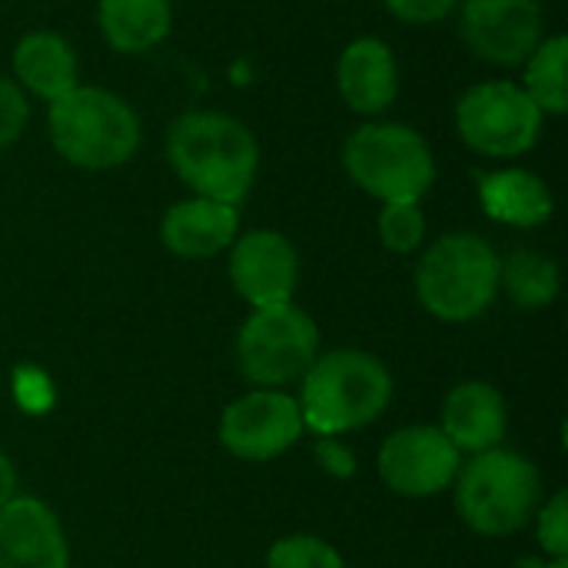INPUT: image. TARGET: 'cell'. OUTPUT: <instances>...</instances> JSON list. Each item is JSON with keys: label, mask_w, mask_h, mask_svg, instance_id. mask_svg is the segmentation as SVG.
Returning a JSON list of instances; mask_svg holds the SVG:
<instances>
[{"label": "cell", "mask_w": 568, "mask_h": 568, "mask_svg": "<svg viewBox=\"0 0 568 568\" xmlns=\"http://www.w3.org/2000/svg\"><path fill=\"white\" fill-rule=\"evenodd\" d=\"M479 203H483L486 216H493L496 223L523 226V230L542 226L556 210V200H552V190L546 186V180L523 166L483 173L479 176Z\"/></svg>", "instance_id": "18"}, {"label": "cell", "mask_w": 568, "mask_h": 568, "mask_svg": "<svg viewBox=\"0 0 568 568\" xmlns=\"http://www.w3.org/2000/svg\"><path fill=\"white\" fill-rule=\"evenodd\" d=\"M13 489H17V473H13L10 459L0 453V506H7L13 499Z\"/></svg>", "instance_id": "28"}, {"label": "cell", "mask_w": 568, "mask_h": 568, "mask_svg": "<svg viewBox=\"0 0 568 568\" xmlns=\"http://www.w3.org/2000/svg\"><path fill=\"white\" fill-rule=\"evenodd\" d=\"M542 568H568V562H566V559H556L552 566H542Z\"/></svg>", "instance_id": "29"}, {"label": "cell", "mask_w": 568, "mask_h": 568, "mask_svg": "<svg viewBox=\"0 0 568 568\" xmlns=\"http://www.w3.org/2000/svg\"><path fill=\"white\" fill-rule=\"evenodd\" d=\"M230 280L256 310L290 303L300 280L296 246L276 230H250L230 253Z\"/></svg>", "instance_id": "12"}, {"label": "cell", "mask_w": 568, "mask_h": 568, "mask_svg": "<svg viewBox=\"0 0 568 568\" xmlns=\"http://www.w3.org/2000/svg\"><path fill=\"white\" fill-rule=\"evenodd\" d=\"M499 256L476 233H449L416 266L419 303L446 323H466L489 310L499 293Z\"/></svg>", "instance_id": "5"}, {"label": "cell", "mask_w": 568, "mask_h": 568, "mask_svg": "<svg viewBox=\"0 0 568 568\" xmlns=\"http://www.w3.org/2000/svg\"><path fill=\"white\" fill-rule=\"evenodd\" d=\"M336 87L353 113H386L399 97V63L393 57V47L379 37L349 40L336 63Z\"/></svg>", "instance_id": "13"}, {"label": "cell", "mask_w": 568, "mask_h": 568, "mask_svg": "<svg viewBox=\"0 0 568 568\" xmlns=\"http://www.w3.org/2000/svg\"><path fill=\"white\" fill-rule=\"evenodd\" d=\"M47 133L53 150L80 170H116L143 140L140 116L120 93L83 83L47 106Z\"/></svg>", "instance_id": "2"}, {"label": "cell", "mask_w": 568, "mask_h": 568, "mask_svg": "<svg viewBox=\"0 0 568 568\" xmlns=\"http://www.w3.org/2000/svg\"><path fill=\"white\" fill-rule=\"evenodd\" d=\"M97 23L110 50L136 57L160 47L173 27L170 0H100Z\"/></svg>", "instance_id": "19"}, {"label": "cell", "mask_w": 568, "mask_h": 568, "mask_svg": "<svg viewBox=\"0 0 568 568\" xmlns=\"http://www.w3.org/2000/svg\"><path fill=\"white\" fill-rule=\"evenodd\" d=\"M383 3H386V10L396 20H403L409 27L439 23V20H446L459 7V0H383Z\"/></svg>", "instance_id": "26"}, {"label": "cell", "mask_w": 568, "mask_h": 568, "mask_svg": "<svg viewBox=\"0 0 568 568\" xmlns=\"http://www.w3.org/2000/svg\"><path fill=\"white\" fill-rule=\"evenodd\" d=\"M499 286L523 310H542L559 296V266L536 250H516L499 263Z\"/></svg>", "instance_id": "21"}, {"label": "cell", "mask_w": 568, "mask_h": 568, "mask_svg": "<svg viewBox=\"0 0 568 568\" xmlns=\"http://www.w3.org/2000/svg\"><path fill=\"white\" fill-rule=\"evenodd\" d=\"M0 568H70V546L57 516L37 499L0 506Z\"/></svg>", "instance_id": "14"}, {"label": "cell", "mask_w": 568, "mask_h": 568, "mask_svg": "<svg viewBox=\"0 0 568 568\" xmlns=\"http://www.w3.org/2000/svg\"><path fill=\"white\" fill-rule=\"evenodd\" d=\"M393 399V379L379 359L356 349L316 356L303 376V426L320 436H339L369 426Z\"/></svg>", "instance_id": "3"}, {"label": "cell", "mask_w": 568, "mask_h": 568, "mask_svg": "<svg viewBox=\"0 0 568 568\" xmlns=\"http://www.w3.org/2000/svg\"><path fill=\"white\" fill-rule=\"evenodd\" d=\"M343 170L379 203H419L436 183V156L426 136L393 120L353 130L343 143Z\"/></svg>", "instance_id": "4"}, {"label": "cell", "mask_w": 568, "mask_h": 568, "mask_svg": "<svg viewBox=\"0 0 568 568\" xmlns=\"http://www.w3.org/2000/svg\"><path fill=\"white\" fill-rule=\"evenodd\" d=\"M459 37L493 67H523L546 37L539 0H459Z\"/></svg>", "instance_id": "9"}, {"label": "cell", "mask_w": 568, "mask_h": 568, "mask_svg": "<svg viewBox=\"0 0 568 568\" xmlns=\"http://www.w3.org/2000/svg\"><path fill=\"white\" fill-rule=\"evenodd\" d=\"M166 160L193 196L240 206L260 170V143L230 113L190 110L170 123Z\"/></svg>", "instance_id": "1"}, {"label": "cell", "mask_w": 568, "mask_h": 568, "mask_svg": "<svg viewBox=\"0 0 568 568\" xmlns=\"http://www.w3.org/2000/svg\"><path fill=\"white\" fill-rule=\"evenodd\" d=\"M266 568H343V559L316 536H290L266 552Z\"/></svg>", "instance_id": "23"}, {"label": "cell", "mask_w": 568, "mask_h": 568, "mask_svg": "<svg viewBox=\"0 0 568 568\" xmlns=\"http://www.w3.org/2000/svg\"><path fill=\"white\" fill-rule=\"evenodd\" d=\"M13 83L47 103L70 93L80 80V60L73 43L57 30H30L13 47Z\"/></svg>", "instance_id": "16"}, {"label": "cell", "mask_w": 568, "mask_h": 568, "mask_svg": "<svg viewBox=\"0 0 568 568\" xmlns=\"http://www.w3.org/2000/svg\"><path fill=\"white\" fill-rule=\"evenodd\" d=\"M316 323L293 303L260 306L236 336V359L250 383L263 389L290 386L316 363Z\"/></svg>", "instance_id": "8"}, {"label": "cell", "mask_w": 568, "mask_h": 568, "mask_svg": "<svg viewBox=\"0 0 568 568\" xmlns=\"http://www.w3.org/2000/svg\"><path fill=\"white\" fill-rule=\"evenodd\" d=\"M426 236V216L419 203H383L379 213V240L393 253H413L419 250Z\"/></svg>", "instance_id": "22"}, {"label": "cell", "mask_w": 568, "mask_h": 568, "mask_svg": "<svg viewBox=\"0 0 568 568\" xmlns=\"http://www.w3.org/2000/svg\"><path fill=\"white\" fill-rule=\"evenodd\" d=\"M303 433L300 403L276 389H256L223 409L220 443L250 463H266L286 453Z\"/></svg>", "instance_id": "10"}, {"label": "cell", "mask_w": 568, "mask_h": 568, "mask_svg": "<svg viewBox=\"0 0 568 568\" xmlns=\"http://www.w3.org/2000/svg\"><path fill=\"white\" fill-rule=\"evenodd\" d=\"M27 120H30L27 93L13 83V77L0 73V150L20 140V133L27 130Z\"/></svg>", "instance_id": "24"}, {"label": "cell", "mask_w": 568, "mask_h": 568, "mask_svg": "<svg viewBox=\"0 0 568 568\" xmlns=\"http://www.w3.org/2000/svg\"><path fill=\"white\" fill-rule=\"evenodd\" d=\"M316 453H320V459H323V466H326L329 473H336V476H349V473H353V456H349L343 446H336L333 439H329V443L323 439Z\"/></svg>", "instance_id": "27"}, {"label": "cell", "mask_w": 568, "mask_h": 568, "mask_svg": "<svg viewBox=\"0 0 568 568\" xmlns=\"http://www.w3.org/2000/svg\"><path fill=\"white\" fill-rule=\"evenodd\" d=\"M523 90L542 110V116H562L568 110V37L552 33L523 63Z\"/></svg>", "instance_id": "20"}, {"label": "cell", "mask_w": 568, "mask_h": 568, "mask_svg": "<svg viewBox=\"0 0 568 568\" xmlns=\"http://www.w3.org/2000/svg\"><path fill=\"white\" fill-rule=\"evenodd\" d=\"M459 449L446 439L443 429L409 426L393 433L379 449L383 483L409 499L436 496L449 489L459 476Z\"/></svg>", "instance_id": "11"}, {"label": "cell", "mask_w": 568, "mask_h": 568, "mask_svg": "<svg viewBox=\"0 0 568 568\" xmlns=\"http://www.w3.org/2000/svg\"><path fill=\"white\" fill-rule=\"evenodd\" d=\"M539 473L526 456L486 449L459 466L456 506L469 529L479 536H509L523 529L539 509Z\"/></svg>", "instance_id": "6"}, {"label": "cell", "mask_w": 568, "mask_h": 568, "mask_svg": "<svg viewBox=\"0 0 568 568\" xmlns=\"http://www.w3.org/2000/svg\"><path fill=\"white\" fill-rule=\"evenodd\" d=\"M236 230H240L236 206L190 196L163 213L160 240L180 260H210L236 240Z\"/></svg>", "instance_id": "15"}, {"label": "cell", "mask_w": 568, "mask_h": 568, "mask_svg": "<svg viewBox=\"0 0 568 568\" xmlns=\"http://www.w3.org/2000/svg\"><path fill=\"white\" fill-rule=\"evenodd\" d=\"M443 433L459 453L496 449L506 436V403L489 383H463L446 396Z\"/></svg>", "instance_id": "17"}, {"label": "cell", "mask_w": 568, "mask_h": 568, "mask_svg": "<svg viewBox=\"0 0 568 568\" xmlns=\"http://www.w3.org/2000/svg\"><path fill=\"white\" fill-rule=\"evenodd\" d=\"M542 110L516 80L476 83L456 103L459 140L493 160L529 153L542 136Z\"/></svg>", "instance_id": "7"}, {"label": "cell", "mask_w": 568, "mask_h": 568, "mask_svg": "<svg viewBox=\"0 0 568 568\" xmlns=\"http://www.w3.org/2000/svg\"><path fill=\"white\" fill-rule=\"evenodd\" d=\"M539 542L552 559L568 556V499L566 493H556L552 503L539 513Z\"/></svg>", "instance_id": "25"}]
</instances>
